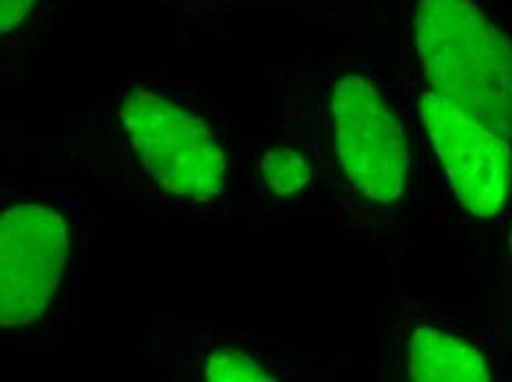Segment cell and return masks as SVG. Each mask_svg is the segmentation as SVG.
Returning <instances> with one entry per match:
<instances>
[{"label": "cell", "instance_id": "obj_10", "mask_svg": "<svg viewBox=\"0 0 512 382\" xmlns=\"http://www.w3.org/2000/svg\"><path fill=\"white\" fill-rule=\"evenodd\" d=\"M508 248H510V252H512V232H510V239H508Z\"/></svg>", "mask_w": 512, "mask_h": 382}, {"label": "cell", "instance_id": "obj_1", "mask_svg": "<svg viewBox=\"0 0 512 382\" xmlns=\"http://www.w3.org/2000/svg\"><path fill=\"white\" fill-rule=\"evenodd\" d=\"M404 47L415 84L512 142V29L493 0H407Z\"/></svg>", "mask_w": 512, "mask_h": 382}, {"label": "cell", "instance_id": "obj_8", "mask_svg": "<svg viewBox=\"0 0 512 382\" xmlns=\"http://www.w3.org/2000/svg\"><path fill=\"white\" fill-rule=\"evenodd\" d=\"M261 177L276 197H298L314 182V168L301 148L272 144L261 155Z\"/></svg>", "mask_w": 512, "mask_h": 382}, {"label": "cell", "instance_id": "obj_7", "mask_svg": "<svg viewBox=\"0 0 512 382\" xmlns=\"http://www.w3.org/2000/svg\"><path fill=\"white\" fill-rule=\"evenodd\" d=\"M190 343V349L184 352L190 358L186 371L195 380H281V369L272 363V356L245 338L195 336Z\"/></svg>", "mask_w": 512, "mask_h": 382}, {"label": "cell", "instance_id": "obj_9", "mask_svg": "<svg viewBox=\"0 0 512 382\" xmlns=\"http://www.w3.org/2000/svg\"><path fill=\"white\" fill-rule=\"evenodd\" d=\"M49 0H0V40L27 34Z\"/></svg>", "mask_w": 512, "mask_h": 382}, {"label": "cell", "instance_id": "obj_5", "mask_svg": "<svg viewBox=\"0 0 512 382\" xmlns=\"http://www.w3.org/2000/svg\"><path fill=\"white\" fill-rule=\"evenodd\" d=\"M413 122L468 217L486 221L506 206L512 188V142L473 115L415 84Z\"/></svg>", "mask_w": 512, "mask_h": 382}, {"label": "cell", "instance_id": "obj_4", "mask_svg": "<svg viewBox=\"0 0 512 382\" xmlns=\"http://www.w3.org/2000/svg\"><path fill=\"white\" fill-rule=\"evenodd\" d=\"M329 126L351 193L373 210H396L411 186V146L389 93L365 62H351L334 78Z\"/></svg>", "mask_w": 512, "mask_h": 382}, {"label": "cell", "instance_id": "obj_3", "mask_svg": "<svg viewBox=\"0 0 512 382\" xmlns=\"http://www.w3.org/2000/svg\"><path fill=\"white\" fill-rule=\"evenodd\" d=\"M128 151L157 193L184 204H208L230 182V159L204 115L146 84L117 106Z\"/></svg>", "mask_w": 512, "mask_h": 382}, {"label": "cell", "instance_id": "obj_2", "mask_svg": "<svg viewBox=\"0 0 512 382\" xmlns=\"http://www.w3.org/2000/svg\"><path fill=\"white\" fill-rule=\"evenodd\" d=\"M78 208L58 195H29L0 208V332L49 327L80 270Z\"/></svg>", "mask_w": 512, "mask_h": 382}, {"label": "cell", "instance_id": "obj_11", "mask_svg": "<svg viewBox=\"0 0 512 382\" xmlns=\"http://www.w3.org/2000/svg\"><path fill=\"white\" fill-rule=\"evenodd\" d=\"M188 3H199V0H188Z\"/></svg>", "mask_w": 512, "mask_h": 382}, {"label": "cell", "instance_id": "obj_6", "mask_svg": "<svg viewBox=\"0 0 512 382\" xmlns=\"http://www.w3.org/2000/svg\"><path fill=\"white\" fill-rule=\"evenodd\" d=\"M407 363L409 378L420 382H486L495 378L482 347L437 325H422L411 332Z\"/></svg>", "mask_w": 512, "mask_h": 382}]
</instances>
